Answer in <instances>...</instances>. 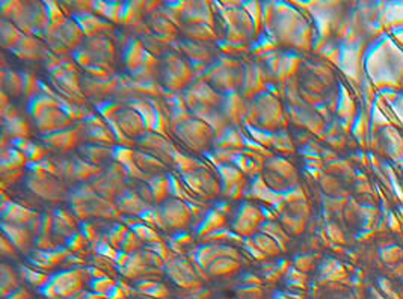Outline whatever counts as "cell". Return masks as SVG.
I'll use <instances>...</instances> for the list:
<instances>
[{
    "label": "cell",
    "mask_w": 403,
    "mask_h": 299,
    "mask_svg": "<svg viewBox=\"0 0 403 299\" xmlns=\"http://www.w3.org/2000/svg\"><path fill=\"white\" fill-rule=\"evenodd\" d=\"M257 248L260 249V252L263 254H272L274 251H277V245L274 240H269V237H257Z\"/></svg>",
    "instance_id": "obj_6"
},
{
    "label": "cell",
    "mask_w": 403,
    "mask_h": 299,
    "mask_svg": "<svg viewBox=\"0 0 403 299\" xmlns=\"http://www.w3.org/2000/svg\"><path fill=\"white\" fill-rule=\"evenodd\" d=\"M151 186H153V192H154V196H156V200H162V198H165L166 195L165 193H168V190H169V181L168 180H165V178H159V180H156V181H153L151 183Z\"/></svg>",
    "instance_id": "obj_5"
},
{
    "label": "cell",
    "mask_w": 403,
    "mask_h": 299,
    "mask_svg": "<svg viewBox=\"0 0 403 299\" xmlns=\"http://www.w3.org/2000/svg\"><path fill=\"white\" fill-rule=\"evenodd\" d=\"M77 139V132L73 133H56L53 135L50 139H47V142H52L55 147H62V148H70V145H73Z\"/></svg>",
    "instance_id": "obj_3"
},
{
    "label": "cell",
    "mask_w": 403,
    "mask_h": 299,
    "mask_svg": "<svg viewBox=\"0 0 403 299\" xmlns=\"http://www.w3.org/2000/svg\"><path fill=\"white\" fill-rule=\"evenodd\" d=\"M225 224V216L218 213V212H213L209 215V218L206 219L203 228H201V234H209V233H215L218 228H221L222 225Z\"/></svg>",
    "instance_id": "obj_1"
},
{
    "label": "cell",
    "mask_w": 403,
    "mask_h": 299,
    "mask_svg": "<svg viewBox=\"0 0 403 299\" xmlns=\"http://www.w3.org/2000/svg\"><path fill=\"white\" fill-rule=\"evenodd\" d=\"M7 227V225H5ZM8 230L11 231H7L10 233L11 236V240L19 245V246H26L29 243V231L28 230H23V228H16V227H7Z\"/></svg>",
    "instance_id": "obj_4"
},
{
    "label": "cell",
    "mask_w": 403,
    "mask_h": 299,
    "mask_svg": "<svg viewBox=\"0 0 403 299\" xmlns=\"http://www.w3.org/2000/svg\"><path fill=\"white\" fill-rule=\"evenodd\" d=\"M11 123H13V124H14V126L19 129V121H17V120H14V121H11ZM20 127H22V132H23V135L26 136V133H28V126H26L25 123H22V126H20Z\"/></svg>",
    "instance_id": "obj_7"
},
{
    "label": "cell",
    "mask_w": 403,
    "mask_h": 299,
    "mask_svg": "<svg viewBox=\"0 0 403 299\" xmlns=\"http://www.w3.org/2000/svg\"><path fill=\"white\" fill-rule=\"evenodd\" d=\"M237 267H239V264L230 258H218L216 261H213L210 270L215 275H222V273H231V272L237 270Z\"/></svg>",
    "instance_id": "obj_2"
}]
</instances>
